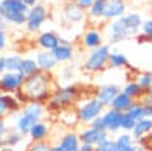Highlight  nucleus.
<instances>
[{
	"label": "nucleus",
	"instance_id": "12",
	"mask_svg": "<svg viewBox=\"0 0 152 151\" xmlns=\"http://www.w3.org/2000/svg\"><path fill=\"white\" fill-rule=\"evenodd\" d=\"M132 105H133V97H131L129 95H127L124 92L119 93L110 103L112 108L116 109L119 112H127Z\"/></svg>",
	"mask_w": 152,
	"mask_h": 151
},
{
	"label": "nucleus",
	"instance_id": "25",
	"mask_svg": "<svg viewBox=\"0 0 152 151\" xmlns=\"http://www.w3.org/2000/svg\"><path fill=\"white\" fill-rule=\"evenodd\" d=\"M141 92H142V88L139 86L138 82H129V83H127L126 87L124 88V93H126V94L129 95L131 97L138 96Z\"/></svg>",
	"mask_w": 152,
	"mask_h": 151
},
{
	"label": "nucleus",
	"instance_id": "24",
	"mask_svg": "<svg viewBox=\"0 0 152 151\" xmlns=\"http://www.w3.org/2000/svg\"><path fill=\"white\" fill-rule=\"evenodd\" d=\"M37 71V64L32 59H24L21 63V73L24 75H33Z\"/></svg>",
	"mask_w": 152,
	"mask_h": 151
},
{
	"label": "nucleus",
	"instance_id": "37",
	"mask_svg": "<svg viewBox=\"0 0 152 151\" xmlns=\"http://www.w3.org/2000/svg\"><path fill=\"white\" fill-rule=\"evenodd\" d=\"M31 151H51V150H49V147L44 144H37L31 149Z\"/></svg>",
	"mask_w": 152,
	"mask_h": 151
},
{
	"label": "nucleus",
	"instance_id": "30",
	"mask_svg": "<svg viewBox=\"0 0 152 151\" xmlns=\"http://www.w3.org/2000/svg\"><path fill=\"white\" fill-rule=\"evenodd\" d=\"M138 83L139 86L144 89H151L152 87V73H144L140 75V77L138 78Z\"/></svg>",
	"mask_w": 152,
	"mask_h": 151
},
{
	"label": "nucleus",
	"instance_id": "10",
	"mask_svg": "<svg viewBox=\"0 0 152 151\" xmlns=\"http://www.w3.org/2000/svg\"><path fill=\"white\" fill-rule=\"evenodd\" d=\"M120 93V88L116 84H107L103 86L99 92V100L103 105H110L115 96Z\"/></svg>",
	"mask_w": 152,
	"mask_h": 151
},
{
	"label": "nucleus",
	"instance_id": "17",
	"mask_svg": "<svg viewBox=\"0 0 152 151\" xmlns=\"http://www.w3.org/2000/svg\"><path fill=\"white\" fill-rule=\"evenodd\" d=\"M39 43L43 48L45 49H55L58 46V38L51 33V32H46V33H43L40 37H39Z\"/></svg>",
	"mask_w": 152,
	"mask_h": 151
},
{
	"label": "nucleus",
	"instance_id": "20",
	"mask_svg": "<svg viewBox=\"0 0 152 151\" xmlns=\"http://www.w3.org/2000/svg\"><path fill=\"white\" fill-rule=\"evenodd\" d=\"M83 15H84V13H83L82 8H81L78 5H77V6H75V5L68 6V8H66V17H68L70 20L78 21V20H81V19L83 18Z\"/></svg>",
	"mask_w": 152,
	"mask_h": 151
},
{
	"label": "nucleus",
	"instance_id": "35",
	"mask_svg": "<svg viewBox=\"0 0 152 151\" xmlns=\"http://www.w3.org/2000/svg\"><path fill=\"white\" fill-rule=\"evenodd\" d=\"M141 31H142V33H144L145 36H147V37H150V36L152 34V19H150V20H147V21H145V23L142 24Z\"/></svg>",
	"mask_w": 152,
	"mask_h": 151
},
{
	"label": "nucleus",
	"instance_id": "46",
	"mask_svg": "<svg viewBox=\"0 0 152 151\" xmlns=\"http://www.w3.org/2000/svg\"><path fill=\"white\" fill-rule=\"evenodd\" d=\"M2 132H4V124H2V121L0 120V136H1Z\"/></svg>",
	"mask_w": 152,
	"mask_h": 151
},
{
	"label": "nucleus",
	"instance_id": "27",
	"mask_svg": "<svg viewBox=\"0 0 152 151\" xmlns=\"http://www.w3.org/2000/svg\"><path fill=\"white\" fill-rule=\"evenodd\" d=\"M46 132H48V128L44 124H36L30 131L32 138H34V139H42L43 137H45Z\"/></svg>",
	"mask_w": 152,
	"mask_h": 151
},
{
	"label": "nucleus",
	"instance_id": "31",
	"mask_svg": "<svg viewBox=\"0 0 152 151\" xmlns=\"http://www.w3.org/2000/svg\"><path fill=\"white\" fill-rule=\"evenodd\" d=\"M97 151H118V147L115 141H112L106 138L97 144Z\"/></svg>",
	"mask_w": 152,
	"mask_h": 151
},
{
	"label": "nucleus",
	"instance_id": "13",
	"mask_svg": "<svg viewBox=\"0 0 152 151\" xmlns=\"http://www.w3.org/2000/svg\"><path fill=\"white\" fill-rule=\"evenodd\" d=\"M0 6L4 12L10 13H26L27 11V5L23 0H4Z\"/></svg>",
	"mask_w": 152,
	"mask_h": 151
},
{
	"label": "nucleus",
	"instance_id": "16",
	"mask_svg": "<svg viewBox=\"0 0 152 151\" xmlns=\"http://www.w3.org/2000/svg\"><path fill=\"white\" fill-rule=\"evenodd\" d=\"M37 61H38V65L42 69H50V68L55 67L57 63V59L53 57V55L46 54V52H39Z\"/></svg>",
	"mask_w": 152,
	"mask_h": 151
},
{
	"label": "nucleus",
	"instance_id": "50",
	"mask_svg": "<svg viewBox=\"0 0 152 151\" xmlns=\"http://www.w3.org/2000/svg\"><path fill=\"white\" fill-rule=\"evenodd\" d=\"M150 90H151V94H152V87H151V89H150Z\"/></svg>",
	"mask_w": 152,
	"mask_h": 151
},
{
	"label": "nucleus",
	"instance_id": "33",
	"mask_svg": "<svg viewBox=\"0 0 152 151\" xmlns=\"http://www.w3.org/2000/svg\"><path fill=\"white\" fill-rule=\"evenodd\" d=\"M91 127L93 128H96L99 131H104L106 130V126H104V120H103V117H96L93 122H91Z\"/></svg>",
	"mask_w": 152,
	"mask_h": 151
},
{
	"label": "nucleus",
	"instance_id": "26",
	"mask_svg": "<svg viewBox=\"0 0 152 151\" xmlns=\"http://www.w3.org/2000/svg\"><path fill=\"white\" fill-rule=\"evenodd\" d=\"M137 122H138V120L134 119L128 112H125V113H124L122 120H121V127H122L124 130H127V131L133 130L134 126L137 125Z\"/></svg>",
	"mask_w": 152,
	"mask_h": 151
},
{
	"label": "nucleus",
	"instance_id": "42",
	"mask_svg": "<svg viewBox=\"0 0 152 151\" xmlns=\"http://www.w3.org/2000/svg\"><path fill=\"white\" fill-rule=\"evenodd\" d=\"M4 17H5V14H4V10H2L1 6H0V27H1V24H2V19H4Z\"/></svg>",
	"mask_w": 152,
	"mask_h": 151
},
{
	"label": "nucleus",
	"instance_id": "11",
	"mask_svg": "<svg viewBox=\"0 0 152 151\" xmlns=\"http://www.w3.org/2000/svg\"><path fill=\"white\" fill-rule=\"evenodd\" d=\"M45 18V10L42 6H37L34 7L30 14H28V29L31 31H37L39 29V26L42 25L43 20Z\"/></svg>",
	"mask_w": 152,
	"mask_h": 151
},
{
	"label": "nucleus",
	"instance_id": "21",
	"mask_svg": "<svg viewBox=\"0 0 152 151\" xmlns=\"http://www.w3.org/2000/svg\"><path fill=\"white\" fill-rule=\"evenodd\" d=\"M84 43L88 48H96L101 43V36L96 31H89L84 37Z\"/></svg>",
	"mask_w": 152,
	"mask_h": 151
},
{
	"label": "nucleus",
	"instance_id": "45",
	"mask_svg": "<svg viewBox=\"0 0 152 151\" xmlns=\"http://www.w3.org/2000/svg\"><path fill=\"white\" fill-rule=\"evenodd\" d=\"M23 1H24L26 5H33V4H34L37 0H23Z\"/></svg>",
	"mask_w": 152,
	"mask_h": 151
},
{
	"label": "nucleus",
	"instance_id": "39",
	"mask_svg": "<svg viewBox=\"0 0 152 151\" xmlns=\"http://www.w3.org/2000/svg\"><path fill=\"white\" fill-rule=\"evenodd\" d=\"M145 117H147V118H152V105H147V106H145Z\"/></svg>",
	"mask_w": 152,
	"mask_h": 151
},
{
	"label": "nucleus",
	"instance_id": "28",
	"mask_svg": "<svg viewBox=\"0 0 152 151\" xmlns=\"http://www.w3.org/2000/svg\"><path fill=\"white\" fill-rule=\"evenodd\" d=\"M109 61L114 67H122V65L127 64V57L124 54H120V52L110 54L109 55Z\"/></svg>",
	"mask_w": 152,
	"mask_h": 151
},
{
	"label": "nucleus",
	"instance_id": "41",
	"mask_svg": "<svg viewBox=\"0 0 152 151\" xmlns=\"http://www.w3.org/2000/svg\"><path fill=\"white\" fill-rule=\"evenodd\" d=\"M5 45V34L2 33V31H0V50L4 48Z\"/></svg>",
	"mask_w": 152,
	"mask_h": 151
},
{
	"label": "nucleus",
	"instance_id": "6",
	"mask_svg": "<svg viewBox=\"0 0 152 151\" xmlns=\"http://www.w3.org/2000/svg\"><path fill=\"white\" fill-rule=\"evenodd\" d=\"M125 10H126V5L124 0H107L102 15L107 19L116 18L122 15Z\"/></svg>",
	"mask_w": 152,
	"mask_h": 151
},
{
	"label": "nucleus",
	"instance_id": "43",
	"mask_svg": "<svg viewBox=\"0 0 152 151\" xmlns=\"http://www.w3.org/2000/svg\"><path fill=\"white\" fill-rule=\"evenodd\" d=\"M51 151H66V150H65L63 146H61V145H59V146H57V147H53Z\"/></svg>",
	"mask_w": 152,
	"mask_h": 151
},
{
	"label": "nucleus",
	"instance_id": "32",
	"mask_svg": "<svg viewBox=\"0 0 152 151\" xmlns=\"http://www.w3.org/2000/svg\"><path fill=\"white\" fill-rule=\"evenodd\" d=\"M4 14H5V18H7L10 21H13V23H17V24H21V23H24L27 19L25 13H10V12H4Z\"/></svg>",
	"mask_w": 152,
	"mask_h": 151
},
{
	"label": "nucleus",
	"instance_id": "2",
	"mask_svg": "<svg viewBox=\"0 0 152 151\" xmlns=\"http://www.w3.org/2000/svg\"><path fill=\"white\" fill-rule=\"evenodd\" d=\"M42 114V107L38 103L30 105L18 121V127L23 133L30 132L31 128L37 124Z\"/></svg>",
	"mask_w": 152,
	"mask_h": 151
},
{
	"label": "nucleus",
	"instance_id": "19",
	"mask_svg": "<svg viewBox=\"0 0 152 151\" xmlns=\"http://www.w3.org/2000/svg\"><path fill=\"white\" fill-rule=\"evenodd\" d=\"M5 61V68L11 71H21V63L23 61L18 56H11L4 59Z\"/></svg>",
	"mask_w": 152,
	"mask_h": 151
},
{
	"label": "nucleus",
	"instance_id": "9",
	"mask_svg": "<svg viewBox=\"0 0 152 151\" xmlns=\"http://www.w3.org/2000/svg\"><path fill=\"white\" fill-rule=\"evenodd\" d=\"M23 80H24V74L21 71L10 73V74L4 75L1 80V86L7 90H13L21 84Z\"/></svg>",
	"mask_w": 152,
	"mask_h": 151
},
{
	"label": "nucleus",
	"instance_id": "38",
	"mask_svg": "<svg viewBox=\"0 0 152 151\" xmlns=\"http://www.w3.org/2000/svg\"><path fill=\"white\" fill-rule=\"evenodd\" d=\"M80 151H94V147H93L91 144H86V143H83L82 146L80 147Z\"/></svg>",
	"mask_w": 152,
	"mask_h": 151
},
{
	"label": "nucleus",
	"instance_id": "18",
	"mask_svg": "<svg viewBox=\"0 0 152 151\" xmlns=\"http://www.w3.org/2000/svg\"><path fill=\"white\" fill-rule=\"evenodd\" d=\"M61 146H63L66 151L78 147V138H77V136L75 133H69V134L64 136L62 141H61Z\"/></svg>",
	"mask_w": 152,
	"mask_h": 151
},
{
	"label": "nucleus",
	"instance_id": "5",
	"mask_svg": "<svg viewBox=\"0 0 152 151\" xmlns=\"http://www.w3.org/2000/svg\"><path fill=\"white\" fill-rule=\"evenodd\" d=\"M26 92H28L32 96L44 95L46 92V78L44 75H34L30 77L25 84Z\"/></svg>",
	"mask_w": 152,
	"mask_h": 151
},
{
	"label": "nucleus",
	"instance_id": "15",
	"mask_svg": "<svg viewBox=\"0 0 152 151\" xmlns=\"http://www.w3.org/2000/svg\"><path fill=\"white\" fill-rule=\"evenodd\" d=\"M51 54L57 61H66L72 56V49L68 45H58L51 50Z\"/></svg>",
	"mask_w": 152,
	"mask_h": 151
},
{
	"label": "nucleus",
	"instance_id": "3",
	"mask_svg": "<svg viewBox=\"0 0 152 151\" xmlns=\"http://www.w3.org/2000/svg\"><path fill=\"white\" fill-rule=\"evenodd\" d=\"M109 55L110 54H109L108 45H102V46L97 48L96 50H94L90 54V56L86 63V68L88 70H93V71L101 69L104 65V63L109 59Z\"/></svg>",
	"mask_w": 152,
	"mask_h": 151
},
{
	"label": "nucleus",
	"instance_id": "34",
	"mask_svg": "<svg viewBox=\"0 0 152 151\" xmlns=\"http://www.w3.org/2000/svg\"><path fill=\"white\" fill-rule=\"evenodd\" d=\"M10 97H5L0 95V115H4L5 112L10 108Z\"/></svg>",
	"mask_w": 152,
	"mask_h": 151
},
{
	"label": "nucleus",
	"instance_id": "36",
	"mask_svg": "<svg viewBox=\"0 0 152 151\" xmlns=\"http://www.w3.org/2000/svg\"><path fill=\"white\" fill-rule=\"evenodd\" d=\"M94 1L95 0H77V5L81 8H88V7H91Z\"/></svg>",
	"mask_w": 152,
	"mask_h": 151
},
{
	"label": "nucleus",
	"instance_id": "47",
	"mask_svg": "<svg viewBox=\"0 0 152 151\" xmlns=\"http://www.w3.org/2000/svg\"><path fill=\"white\" fill-rule=\"evenodd\" d=\"M69 151H80V147H76V149H72V150H69Z\"/></svg>",
	"mask_w": 152,
	"mask_h": 151
},
{
	"label": "nucleus",
	"instance_id": "40",
	"mask_svg": "<svg viewBox=\"0 0 152 151\" xmlns=\"http://www.w3.org/2000/svg\"><path fill=\"white\" fill-rule=\"evenodd\" d=\"M18 140H19V136L18 134H12L11 137H10V139H8V141H10V144H15V143H18Z\"/></svg>",
	"mask_w": 152,
	"mask_h": 151
},
{
	"label": "nucleus",
	"instance_id": "22",
	"mask_svg": "<svg viewBox=\"0 0 152 151\" xmlns=\"http://www.w3.org/2000/svg\"><path fill=\"white\" fill-rule=\"evenodd\" d=\"M75 96V90L72 88H65V89H62L56 96H55V100H57L59 103L62 105H65L68 103L72 97Z\"/></svg>",
	"mask_w": 152,
	"mask_h": 151
},
{
	"label": "nucleus",
	"instance_id": "4",
	"mask_svg": "<svg viewBox=\"0 0 152 151\" xmlns=\"http://www.w3.org/2000/svg\"><path fill=\"white\" fill-rule=\"evenodd\" d=\"M103 106L104 105L99 99H93L89 102H87L84 106L81 107V109L78 112V117L83 121L94 120L96 117H99V114L102 111Z\"/></svg>",
	"mask_w": 152,
	"mask_h": 151
},
{
	"label": "nucleus",
	"instance_id": "48",
	"mask_svg": "<svg viewBox=\"0 0 152 151\" xmlns=\"http://www.w3.org/2000/svg\"><path fill=\"white\" fill-rule=\"evenodd\" d=\"M2 151H12V150H10V149H2Z\"/></svg>",
	"mask_w": 152,
	"mask_h": 151
},
{
	"label": "nucleus",
	"instance_id": "8",
	"mask_svg": "<svg viewBox=\"0 0 152 151\" xmlns=\"http://www.w3.org/2000/svg\"><path fill=\"white\" fill-rule=\"evenodd\" d=\"M81 140L86 144H91V145H97L100 141H102L103 139L108 138V134L104 131H99L96 128H89L86 130L81 133Z\"/></svg>",
	"mask_w": 152,
	"mask_h": 151
},
{
	"label": "nucleus",
	"instance_id": "7",
	"mask_svg": "<svg viewBox=\"0 0 152 151\" xmlns=\"http://www.w3.org/2000/svg\"><path fill=\"white\" fill-rule=\"evenodd\" d=\"M122 112H119L116 109H110L108 112H106V114L103 115V120H104V126L106 130L110 131V132H115L119 128H121V120H122Z\"/></svg>",
	"mask_w": 152,
	"mask_h": 151
},
{
	"label": "nucleus",
	"instance_id": "1",
	"mask_svg": "<svg viewBox=\"0 0 152 151\" xmlns=\"http://www.w3.org/2000/svg\"><path fill=\"white\" fill-rule=\"evenodd\" d=\"M141 26V17L138 13H129L110 24L109 31L113 40H121L135 34Z\"/></svg>",
	"mask_w": 152,
	"mask_h": 151
},
{
	"label": "nucleus",
	"instance_id": "44",
	"mask_svg": "<svg viewBox=\"0 0 152 151\" xmlns=\"http://www.w3.org/2000/svg\"><path fill=\"white\" fill-rule=\"evenodd\" d=\"M4 69H5V61L0 58V73H1Z\"/></svg>",
	"mask_w": 152,
	"mask_h": 151
},
{
	"label": "nucleus",
	"instance_id": "14",
	"mask_svg": "<svg viewBox=\"0 0 152 151\" xmlns=\"http://www.w3.org/2000/svg\"><path fill=\"white\" fill-rule=\"evenodd\" d=\"M152 130V118H144L141 120H138L137 125L134 126L133 131V137L137 139L142 138L147 132Z\"/></svg>",
	"mask_w": 152,
	"mask_h": 151
},
{
	"label": "nucleus",
	"instance_id": "23",
	"mask_svg": "<svg viewBox=\"0 0 152 151\" xmlns=\"http://www.w3.org/2000/svg\"><path fill=\"white\" fill-rule=\"evenodd\" d=\"M127 112L134 119H137V120H141V119L146 118L145 117V106L144 105H140V103H133Z\"/></svg>",
	"mask_w": 152,
	"mask_h": 151
},
{
	"label": "nucleus",
	"instance_id": "29",
	"mask_svg": "<svg viewBox=\"0 0 152 151\" xmlns=\"http://www.w3.org/2000/svg\"><path fill=\"white\" fill-rule=\"evenodd\" d=\"M107 0H95L90 7V14L94 17H100L103 14V10Z\"/></svg>",
	"mask_w": 152,
	"mask_h": 151
},
{
	"label": "nucleus",
	"instance_id": "49",
	"mask_svg": "<svg viewBox=\"0 0 152 151\" xmlns=\"http://www.w3.org/2000/svg\"><path fill=\"white\" fill-rule=\"evenodd\" d=\"M150 39H151V40H152V34H151V36H150Z\"/></svg>",
	"mask_w": 152,
	"mask_h": 151
}]
</instances>
